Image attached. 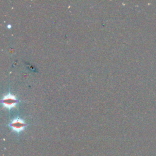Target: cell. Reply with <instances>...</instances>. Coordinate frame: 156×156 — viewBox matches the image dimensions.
<instances>
[{"instance_id": "obj_1", "label": "cell", "mask_w": 156, "mask_h": 156, "mask_svg": "<svg viewBox=\"0 0 156 156\" xmlns=\"http://www.w3.org/2000/svg\"><path fill=\"white\" fill-rule=\"evenodd\" d=\"M26 122L19 116H17L12 119L8 124L10 130L19 136L27 127Z\"/></svg>"}, {"instance_id": "obj_2", "label": "cell", "mask_w": 156, "mask_h": 156, "mask_svg": "<svg viewBox=\"0 0 156 156\" xmlns=\"http://www.w3.org/2000/svg\"><path fill=\"white\" fill-rule=\"evenodd\" d=\"M18 102L19 100L18 98L10 93L5 94L1 99V104L4 108H6L9 110L15 107Z\"/></svg>"}]
</instances>
